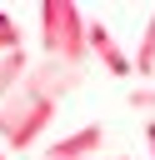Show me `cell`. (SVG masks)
Segmentation results:
<instances>
[{
  "instance_id": "1",
  "label": "cell",
  "mask_w": 155,
  "mask_h": 160,
  "mask_svg": "<svg viewBox=\"0 0 155 160\" xmlns=\"http://www.w3.org/2000/svg\"><path fill=\"white\" fill-rule=\"evenodd\" d=\"M80 70L75 65H60V60H35L30 65V75L20 80V90L0 105V145L10 150V155H25L45 130H50V120H55V110H60V100L70 95V90H80Z\"/></svg>"
},
{
  "instance_id": "2",
  "label": "cell",
  "mask_w": 155,
  "mask_h": 160,
  "mask_svg": "<svg viewBox=\"0 0 155 160\" xmlns=\"http://www.w3.org/2000/svg\"><path fill=\"white\" fill-rule=\"evenodd\" d=\"M90 55V20L80 15L75 0H45L40 5V60H60L85 70Z\"/></svg>"
},
{
  "instance_id": "3",
  "label": "cell",
  "mask_w": 155,
  "mask_h": 160,
  "mask_svg": "<svg viewBox=\"0 0 155 160\" xmlns=\"http://www.w3.org/2000/svg\"><path fill=\"white\" fill-rule=\"evenodd\" d=\"M100 145H105V125H80V130H70L65 140L45 145L40 160H95Z\"/></svg>"
},
{
  "instance_id": "4",
  "label": "cell",
  "mask_w": 155,
  "mask_h": 160,
  "mask_svg": "<svg viewBox=\"0 0 155 160\" xmlns=\"http://www.w3.org/2000/svg\"><path fill=\"white\" fill-rule=\"evenodd\" d=\"M90 55H95L110 75H135V55H125V50L115 45V35H110L100 20H90Z\"/></svg>"
},
{
  "instance_id": "5",
  "label": "cell",
  "mask_w": 155,
  "mask_h": 160,
  "mask_svg": "<svg viewBox=\"0 0 155 160\" xmlns=\"http://www.w3.org/2000/svg\"><path fill=\"white\" fill-rule=\"evenodd\" d=\"M30 75V50H15V55H0V105L20 90V80Z\"/></svg>"
},
{
  "instance_id": "6",
  "label": "cell",
  "mask_w": 155,
  "mask_h": 160,
  "mask_svg": "<svg viewBox=\"0 0 155 160\" xmlns=\"http://www.w3.org/2000/svg\"><path fill=\"white\" fill-rule=\"evenodd\" d=\"M135 75H140V85H155V10H150L140 45H135Z\"/></svg>"
},
{
  "instance_id": "7",
  "label": "cell",
  "mask_w": 155,
  "mask_h": 160,
  "mask_svg": "<svg viewBox=\"0 0 155 160\" xmlns=\"http://www.w3.org/2000/svg\"><path fill=\"white\" fill-rule=\"evenodd\" d=\"M15 50H25V35H20V25L0 10V55H15Z\"/></svg>"
},
{
  "instance_id": "8",
  "label": "cell",
  "mask_w": 155,
  "mask_h": 160,
  "mask_svg": "<svg viewBox=\"0 0 155 160\" xmlns=\"http://www.w3.org/2000/svg\"><path fill=\"white\" fill-rule=\"evenodd\" d=\"M125 100H130V110H140L145 120H155V85H135Z\"/></svg>"
},
{
  "instance_id": "9",
  "label": "cell",
  "mask_w": 155,
  "mask_h": 160,
  "mask_svg": "<svg viewBox=\"0 0 155 160\" xmlns=\"http://www.w3.org/2000/svg\"><path fill=\"white\" fill-rule=\"evenodd\" d=\"M145 145H150V160H155V120H145Z\"/></svg>"
},
{
  "instance_id": "10",
  "label": "cell",
  "mask_w": 155,
  "mask_h": 160,
  "mask_svg": "<svg viewBox=\"0 0 155 160\" xmlns=\"http://www.w3.org/2000/svg\"><path fill=\"white\" fill-rule=\"evenodd\" d=\"M95 160H125V155H95Z\"/></svg>"
},
{
  "instance_id": "11",
  "label": "cell",
  "mask_w": 155,
  "mask_h": 160,
  "mask_svg": "<svg viewBox=\"0 0 155 160\" xmlns=\"http://www.w3.org/2000/svg\"><path fill=\"white\" fill-rule=\"evenodd\" d=\"M0 160H10V155H5V145H0Z\"/></svg>"
}]
</instances>
